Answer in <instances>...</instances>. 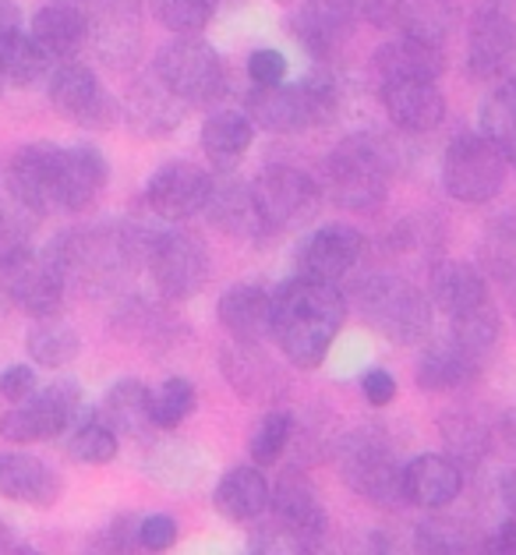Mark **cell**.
<instances>
[{
    "mask_svg": "<svg viewBox=\"0 0 516 555\" xmlns=\"http://www.w3.org/2000/svg\"><path fill=\"white\" fill-rule=\"evenodd\" d=\"M347 322V297L333 283L294 276L273 294V340L294 369L311 372Z\"/></svg>",
    "mask_w": 516,
    "mask_h": 555,
    "instance_id": "6da1fadb",
    "label": "cell"
},
{
    "mask_svg": "<svg viewBox=\"0 0 516 555\" xmlns=\"http://www.w3.org/2000/svg\"><path fill=\"white\" fill-rule=\"evenodd\" d=\"M153 234L156 230L142 223L86 227V230H67L47 251L57 259L67 280H78L89 291H106L125 276L145 269Z\"/></svg>",
    "mask_w": 516,
    "mask_h": 555,
    "instance_id": "7a4b0ae2",
    "label": "cell"
},
{
    "mask_svg": "<svg viewBox=\"0 0 516 555\" xmlns=\"http://www.w3.org/2000/svg\"><path fill=\"white\" fill-rule=\"evenodd\" d=\"M392 170H397V156L383 134L354 131L325 156V192L347 212L369 216L383 209L389 198Z\"/></svg>",
    "mask_w": 516,
    "mask_h": 555,
    "instance_id": "3957f363",
    "label": "cell"
},
{
    "mask_svg": "<svg viewBox=\"0 0 516 555\" xmlns=\"http://www.w3.org/2000/svg\"><path fill=\"white\" fill-rule=\"evenodd\" d=\"M244 114L262 131L301 134L333 125L339 114V89L330 75H308L297 86H255L244 96Z\"/></svg>",
    "mask_w": 516,
    "mask_h": 555,
    "instance_id": "277c9868",
    "label": "cell"
},
{
    "mask_svg": "<svg viewBox=\"0 0 516 555\" xmlns=\"http://www.w3.org/2000/svg\"><path fill=\"white\" fill-rule=\"evenodd\" d=\"M354 305L375 333H383L386 340L400 347L425 344L431 336V311H436V305H431L425 291L403 276H364L354 291Z\"/></svg>",
    "mask_w": 516,
    "mask_h": 555,
    "instance_id": "5b68a950",
    "label": "cell"
},
{
    "mask_svg": "<svg viewBox=\"0 0 516 555\" xmlns=\"http://www.w3.org/2000/svg\"><path fill=\"white\" fill-rule=\"evenodd\" d=\"M339 481L364 503L397 509L403 503V464L392 453V442L375 428H358L336 442Z\"/></svg>",
    "mask_w": 516,
    "mask_h": 555,
    "instance_id": "8992f818",
    "label": "cell"
},
{
    "mask_svg": "<svg viewBox=\"0 0 516 555\" xmlns=\"http://www.w3.org/2000/svg\"><path fill=\"white\" fill-rule=\"evenodd\" d=\"M509 159L485 131H464L442 153V188L453 202L485 206L506 184Z\"/></svg>",
    "mask_w": 516,
    "mask_h": 555,
    "instance_id": "52a82bcc",
    "label": "cell"
},
{
    "mask_svg": "<svg viewBox=\"0 0 516 555\" xmlns=\"http://www.w3.org/2000/svg\"><path fill=\"white\" fill-rule=\"evenodd\" d=\"M153 72L184 106H216L227 92V67L202 36H173L156 53Z\"/></svg>",
    "mask_w": 516,
    "mask_h": 555,
    "instance_id": "ba28073f",
    "label": "cell"
},
{
    "mask_svg": "<svg viewBox=\"0 0 516 555\" xmlns=\"http://www.w3.org/2000/svg\"><path fill=\"white\" fill-rule=\"evenodd\" d=\"M145 273L153 280L163 301L181 305L206 287L209 280V248L195 230L188 227H163L149 245Z\"/></svg>",
    "mask_w": 516,
    "mask_h": 555,
    "instance_id": "9c48e42d",
    "label": "cell"
},
{
    "mask_svg": "<svg viewBox=\"0 0 516 555\" xmlns=\"http://www.w3.org/2000/svg\"><path fill=\"white\" fill-rule=\"evenodd\" d=\"M251 188H255L258 209H262V220L273 234L311 223L322 209V184L301 167L273 164L258 173Z\"/></svg>",
    "mask_w": 516,
    "mask_h": 555,
    "instance_id": "30bf717a",
    "label": "cell"
},
{
    "mask_svg": "<svg viewBox=\"0 0 516 555\" xmlns=\"http://www.w3.org/2000/svg\"><path fill=\"white\" fill-rule=\"evenodd\" d=\"M78 411H81V386L61 378V383L39 389L33 400L15 403L11 411L0 414V439L11 446L57 439L75 425Z\"/></svg>",
    "mask_w": 516,
    "mask_h": 555,
    "instance_id": "8fae6325",
    "label": "cell"
},
{
    "mask_svg": "<svg viewBox=\"0 0 516 555\" xmlns=\"http://www.w3.org/2000/svg\"><path fill=\"white\" fill-rule=\"evenodd\" d=\"M47 96L64 120H72V125L86 131H106L120 117V103L111 96V89L100 82L92 67L78 61H64L53 67Z\"/></svg>",
    "mask_w": 516,
    "mask_h": 555,
    "instance_id": "7c38bea8",
    "label": "cell"
},
{
    "mask_svg": "<svg viewBox=\"0 0 516 555\" xmlns=\"http://www.w3.org/2000/svg\"><path fill=\"white\" fill-rule=\"evenodd\" d=\"M67 276L50 251L25 248L18 259L0 269V291L15 308L33 319H57L64 305Z\"/></svg>",
    "mask_w": 516,
    "mask_h": 555,
    "instance_id": "4fadbf2b",
    "label": "cell"
},
{
    "mask_svg": "<svg viewBox=\"0 0 516 555\" xmlns=\"http://www.w3.org/2000/svg\"><path fill=\"white\" fill-rule=\"evenodd\" d=\"M89 47L111 72H128L142 50V0H81Z\"/></svg>",
    "mask_w": 516,
    "mask_h": 555,
    "instance_id": "5bb4252c",
    "label": "cell"
},
{
    "mask_svg": "<svg viewBox=\"0 0 516 555\" xmlns=\"http://www.w3.org/2000/svg\"><path fill=\"white\" fill-rule=\"evenodd\" d=\"M8 195H15L29 212H61V145L33 142L8 159Z\"/></svg>",
    "mask_w": 516,
    "mask_h": 555,
    "instance_id": "9a60e30c",
    "label": "cell"
},
{
    "mask_svg": "<svg viewBox=\"0 0 516 555\" xmlns=\"http://www.w3.org/2000/svg\"><path fill=\"white\" fill-rule=\"evenodd\" d=\"M364 248H369V241H364L358 227L350 223L315 227L301 241V248H297V276L339 287V280H347L364 259Z\"/></svg>",
    "mask_w": 516,
    "mask_h": 555,
    "instance_id": "2e32d148",
    "label": "cell"
},
{
    "mask_svg": "<svg viewBox=\"0 0 516 555\" xmlns=\"http://www.w3.org/2000/svg\"><path fill=\"white\" fill-rule=\"evenodd\" d=\"M212 178L192 159H170L163 164L145 184V206L153 209L159 220L167 223H184L192 216L206 212L209 195H212Z\"/></svg>",
    "mask_w": 516,
    "mask_h": 555,
    "instance_id": "e0dca14e",
    "label": "cell"
},
{
    "mask_svg": "<svg viewBox=\"0 0 516 555\" xmlns=\"http://www.w3.org/2000/svg\"><path fill=\"white\" fill-rule=\"evenodd\" d=\"M516 57V22L506 8L478 4L467 25L464 67L474 82H495L509 72Z\"/></svg>",
    "mask_w": 516,
    "mask_h": 555,
    "instance_id": "ac0fdd59",
    "label": "cell"
},
{
    "mask_svg": "<svg viewBox=\"0 0 516 555\" xmlns=\"http://www.w3.org/2000/svg\"><path fill=\"white\" fill-rule=\"evenodd\" d=\"M358 15L350 0H301L291 18V33L315 61H336L354 39Z\"/></svg>",
    "mask_w": 516,
    "mask_h": 555,
    "instance_id": "d6986e66",
    "label": "cell"
},
{
    "mask_svg": "<svg viewBox=\"0 0 516 555\" xmlns=\"http://www.w3.org/2000/svg\"><path fill=\"white\" fill-rule=\"evenodd\" d=\"M428 297L450 322H464V319H474V315H481V311L495 308L485 273L478 266L460 262V259H442L431 266Z\"/></svg>",
    "mask_w": 516,
    "mask_h": 555,
    "instance_id": "ffe728a7",
    "label": "cell"
},
{
    "mask_svg": "<svg viewBox=\"0 0 516 555\" xmlns=\"http://www.w3.org/2000/svg\"><path fill=\"white\" fill-rule=\"evenodd\" d=\"M464 492V467L450 453H417L403 464V503L414 509L453 506Z\"/></svg>",
    "mask_w": 516,
    "mask_h": 555,
    "instance_id": "44dd1931",
    "label": "cell"
},
{
    "mask_svg": "<svg viewBox=\"0 0 516 555\" xmlns=\"http://www.w3.org/2000/svg\"><path fill=\"white\" fill-rule=\"evenodd\" d=\"M209 223L220 230V234L234 237V241H248V245H258V241L273 237V230L266 227L262 209H258L255 188L248 181L237 178H220L212 184L209 206H206Z\"/></svg>",
    "mask_w": 516,
    "mask_h": 555,
    "instance_id": "7402d4cb",
    "label": "cell"
},
{
    "mask_svg": "<svg viewBox=\"0 0 516 555\" xmlns=\"http://www.w3.org/2000/svg\"><path fill=\"white\" fill-rule=\"evenodd\" d=\"M386 117L407 134H428L442 125L446 117V96L439 82H383L378 86Z\"/></svg>",
    "mask_w": 516,
    "mask_h": 555,
    "instance_id": "603a6c76",
    "label": "cell"
},
{
    "mask_svg": "<svg viewBox=\"0 0 516 555\" xmlns=\"http://www.w3.org/2000/svg\"><path fill=\"white\" fill-rule=\"evenodd\" d=\"M188 106L173 96V92L159 82L156 72H145L131 82L125 103H120V114L128 117V125L145 134V139H163L184 120Z\"/></svg>",
    "mask_w": 516,
    "mask_h": 555,
    "instance_id": "cb8c5ba5",
    "label": "cell"
},
{
    "mask_svg": "<svg viewBox=\"0 0 516 555\" xmlns=\"http://www.w3.org/2000/svg\"><path fill=\"white\" fill-rule=\"evenodd\" d=\"M111 181V167L96 145H61V212H89Z\"/></svg>",
    "mask_w": 516,
    "mask_h": 555,
    "instance_id": "d4e9b609",
    "label": "cell"
},
{
    "mask_svg": "<svg viewBox=\"0 0 516 555\" xmlns=\"http://www.w3.org/2000/svg\"><path fill=\"white\" fill-rule=\"evenodd\" d=\"M216 319L234 336V344L273 340V294L258 283H234L216 305Z\"/></svg>",
    "mask_w": 516,
    "mask_h": 555,
    "instance_id": "484cf974",
    "label": "cell"
},
{
    "mask_svg": "<svg viewBox=\"0 0 516 555\" xmlns=\"http://www.w3.org/2000/svg\"><path fill=\"white\" fill-rule=\"evenodd\" d=\"M481 364L485 358H478L464 344H456L453 336H442V340L425 347V354L417 361L414 383L425 392H460L478 383Z\"/></svg>",
    "mask_w": 516,
    "mask_h": 555,
    "instance_id": "4316f807",
    "label": "cell"
},
{
    "mask_svg": "<svg viewBox=\"0 0 516 555\" xmlns=\"http://www.w3.org/2000/svg\"><path fill=\"white\" fill-rule=\"evenodd\" d=\"M29 36L39 43V50L50 61H72L75 53L89 43V18L86 8L72 4V0H50L47 8H39L33 15Z\"/></svg>",
    "mask_w": 516,
    "mask_h": 555,
    "instance_id": "83f0119b",
    "label": "cell"
},
{
    "mask_svg": "<svg viewBox=\"0 0 516 555\" xmlns=\"http://www.w3.org/2000/svg\"><path fill=\"white\" fill-rule=\"evenodd\" d=\"M269 509H273V520H280L283 527H291V531H297L308 541H315V545H322L325 531H330V517H325V506L315 492V485L301 478L297 470H287L276 481L273 506Z\"/></svg>",
    "mask_w": 516,
    "mask_h": 555,
    "instance_id": "f1b7e54d",
    "label": "cell"
},
{
    "mask_svg": "<svg viewBox=\"0 0 516 555\" xmlns=\"http://www.w3.org/2000/svg\"><path fill=\"white\" fill-rule=\"evenodd\" d=\"M446 72V50L417 43V39H392V43H383L372 57V75L383 82H439Z\"/></svg>",
    "mask_w": 516,
    "mask_h": 555,
    "instance_id": "f546056e",
    "label": "cell"
},
{
    "mask_svg": "<svg viewBox=\"0 0 516 555\" xmlns=\"http://www.w3.org/2000/svg\"><path fill=\"white\" fill-rule=\"evenodd\" d=\"M0 495L36 509H50L61 499V478L33 453H0Z\"/></svg>",
    "mask_w": 516,
    "mask_h": 555,
    "instance_id": "4dcf8cb0",
    "label": "cell"
},
{
    "mask_svg": "<svg viewBox=\"0 0 516 555\" xmlns=\"http://www.w3.org/2000/svg\"><path fill=\"white\" fill-rule=\"evenodd\" d=\"M212 506L230 524H255L273 506V485L262 467H230L216 485Z\"/></svg>",
    "mask_w": 516,
    "mask_h": 555,
    "instance_id": "1f68e13d",
    "label": "cell"
},
{
    "mask_svg": "<svg viewBox=\"0 0 516 555\" xmlns=\"http://www.w3.org/2000/svg\"><path fill=\"white\" fill-rule=\"evenodd\" d=\"M255 142V120L244 111H230V106H220L212 111L206 120H202V153H206L209 164L230 173Z\"/></svg>",
    "mask_w": 516,
    "mask_h": 555,
    "instance_id": "d6a6232c",
    "label": "cell"
},
{
    "mask_svg": "<svg viewBox=\"0 0 516 555\" xmlns=\"http://www.w3.org/2000/svg\"><path fill=\"white\" fill-rule=\"evenodd\" d=\"M460 18L464 15H460L456 0H403L397 29L407 39L446 50V43H450L453 33L460 29Z\"/></svg>",
    "mask_w": 516,
    "mask_h": 555,
    "instance_id": "836d02e7",
    "label": "cell"
},
{
    "mask_svg": "<svg viewBox=\"0 0 516 555\" xmlns=\"http://www.w3.org/2000/svg\"><path fill=\"white\" fill-rule=\"evenodd\" d=\"M100 417L111 425L117 436H142V431L156 428L153 425V389L139 378H120L100 403Z\"/></svg>",
    "mask_w": 516,
    "mask_h": 555,
    "instance_id": "e575fe53",
    "label": "cell"
},
{
    "mask_svg": "<svg viewBox=\"0 0 516 555\" xmlns=\"http://www.w3.org/2000/svg\"><path fill=\"white\" fill-rule=\"evenodd\" d=\"M223 372L241 397H276V364L262 354V344H234L223 350Z\"/></svg>",
    "mask_w": 516,
    "mask_h": 555,
    "instance_id": "d590c367",
    "label": "cell"
},
{
    "mask_svg": "<svg viewBox=\"0 0 516 555\" xmlns=\"http://www.w3.org/2000/svg\"><path fill=\"white\" fill-rule=\"evenodd\" d=\"M25 350L36 364H47V369H64L72 364L81 350V336L67 326V322L57 319H36L29 330V340H25Z\"/></svg>",
    "mask_w": 516,
    "mask_h": 555,
    "instance_id": "8d00e7d4",
    "label": "cell"
},
{
    "mask_svg": "<svg viewBox=\"0 0 516 555\" xmlns=\"http://www.w3.org/2000/svg\"><path fill=\"white\" fill-rule=\"evenodd\" d=\"M481 131L492 139L506 159L516 167V75L492 89L481 106Z\"/></svg>",
    "mask_w": 516,
    "mask_h": 555,
    "instance_id": "74e56055",
    "label": "cell"
},
{
    "mask_svg": "<svg viewBox=\"0 0 516 555\" xmlns=\"http://www.w3.org/2000/svg\"><path fill=\"white\" fill-rule=\"evenodd\" d=\"M0 72H4L11 86L29 89L50 75V57L39 50L33 36L18 33V36H11L8 43H0Z\"/></svg>",
    "mask_w": 516,
    "mask_h": 555,
    "instance_id": "f35d334b",
    "label": "cell"
},
{
    "mask_svg": "<svg viewBox=\"0 0 516 555\" xmlns=\"http://www.w3.org/2000/svg\"><path fill=\"white\" fill-rule=\"evenodd\" d=\"M117 450H120V436L103 417H92V422L78 425L72 431V439H67V456L86 467L111 464V460H117Z\"/></svg>",
    "mask_w": 516,
    "mask_h": 555,
    "instance_id": "ab89813d",
    "label": "cell"
},
{
    "mask_svg": "<svg viewBox=\"0 0 516 555\" xmlns=\"http://www.w3.org/2000/svg\"><path fill=\"white\" fill-rule=\"evenodd\" d=\"M220 0H149L153 18L173 36H198L212 22Z\"/></svg>",
    "mask_w": 516,
    "mask_h": 555,
    "instance_id": "60d3db41",
    "label": "cell"
},
{
    "mask_svg": "<svg viewBox=\"0 0 516 555\" xmlns=\"http://www.w3.org/2000/svg\"><path fill=\"white\" fill-rule=\"evenodd\" d=\"M470 548H474L470 527L460 520H446V517L421 524L411 545L414 555H467Z\"/></svg>",
    "mask_w": 516,
    "mask_h": 555,
    "instance_id": "b9f144b4",
    "label": "cell"
},
{
    "mask_svg": "<svg viewBox=\"0 0 516 555\" xmlns=\"http://www.w3.org/2000/svg\"><path fill=\"white\" fill-rule=\"evenodd\" d=\"M294 439V414L291 411H269L262 414V422L251 431V460L255 467H273L276 460L287 453V446Z\"/></svg>",
    "mask_w": 516,
    "mask_h": 555,
    "instance_id": "7bdbcfd3",
    "label": "cell"
},
{
    "mask_svg": "<svg viewBox=\"0 0 516 555\" xmlns=\"http://www.w3.org/2000/svg\"><path fill=\"white\" fill-rule=\"evenodd\" d=\"M195 403H198L195 386L188 383V378H181V375L167 378L159 389H153V425L163 431L184 425L188 417L195 414Z\"/></svg>",
    "mask_w": 516,
    "mask_h": 555,
    "instance_id": "ee69618b",
    "label": "cell"
},
{
    "mask_svg": "<svg viewBox=\"0 0 516 555\" xmlns=\"http://www.w3.org/2000/svg\"><path fill=\"white\" fill-rule=\"evenodd\" d=\"M33 220H36V212L25 209L15 195H0V269L29 248Z\"/></svg>",
    "mask_w": 516,
    "mask_h": 555,
    "instance_id": "f6af8a7d",
    "label": "cell"
},
{
    "mask_svg": "<svg viewBox=\"0 0 516 555\" xmlns=\"http://www.w3.org/2000/svg\"><path fill=\"white\" fill-rule=\"evenodd\" d=\"M442 436L450 442V450L460 460H481L488 453V428L485 422H478L470 411H456V414H446L442 422ZM453 456V460H456Z\"/></svg>",
    "mask_w": 516,
    "mask_h": 555,
    "instance_id": "bcb514c9",
    "label": "cell"
},
{
    "mask_svg": "<svg viewBox=\"0 0 516 555\" xmlns=\"http://www.w3.org/2000/svg\"><path fill=\"white\" fill-rule=\"evenodd\" d=\"M134 548H142L139 524H134V517H128V513H120L103 531L89 534L81 555H134Z\"/></svg>",
    "mask_w": 516,
    "mask_h": 555,
    "instance_id": "7dc6e473",
    "label": "cell"
},
{
    "mask_svg": "<svg viewBox=\"0 0 516 555\" xmlns=\"http://www.w3.org/2000/svg\"><path fill=\"white\" fill-rule=\"evenodd\" d=\"M319 545L315 541L301 538L291 527H283L280 520H269L266 527H258L251 538L248 555H315Z\"/></svg>",
    "mask_w": 516,
    "mask_h": 555,
    "instance_id": "c3c4849f",
    "label": "cell"
},
{
    "mask_svg": "<svg viewBox=\"0 0 516 555\" xmlns=\"http://www.w3.org/2000/svg\"><path fill=\"white\" fill-rule=\"evenodd\" d=\"M181 538V527L173 517H167V513H153V517L139 520V541L145 552H167L178 545Z\"/></svg>",
    "mask_w": 516,
    "mask_h": 555,
    "instance_id": "681fc988",
    "label": "cell"
},
{
    "mask_svg": "<svg viewBox=\"0 0 516 555\" xmlns=\"http://www.w3.org/2000/svg\"><path fill=\"white\" fill-rule=\"evenodd\" d=\"M248 78L255 86H283V78H287V57H283L280 50L273 47H262V50H251L248 57Z\"/></svg>",
    "mask_w": 516,
    "mask_h": 555,
    "instance_id": "f907efd6",
    "label": "cell"
},
{
    "mask_svg": "<svg viewBox=\"0 0 516 555\" xmlns=\"http://www.w3.org/2000/svg\"><path fill=\"white\" fill-rule=\"evenodd\" d=\"M36 392H39V383H36L33 364H11V369L0 375V397H4L11 408H15V403L33 400Z\"/></svg>",
    "mask_w": 516,
    "mask_h": 555,
    "instance_id": "816d5d0a",
    "label": "cell"
},
{
    "mask_svg": "<svg viewBox=\"0 0 516 555\" xmlns=\"http://www.w3.org/2000/svg\"><path fill=\"white\" fill-rule=\"evenodd\" d=\"M400 4L403 0H350L358 22H369L375 29H392L400 18Z\"/></svg>",
    "mask_w": 516,
    "mask_h": 555,
    "instance_id": "f5cc1de1",
    "label": "cell"
},
{
    "mask_svg": "<svg viewBox=\"0 0 516 555\" xmlns=\"http://www.w3.org/2000/svg\"><path fill=\"white\" fill-rule=\"evenodd\" d=\"M361 392L372 408H389L397 400V378H392L386 369H369L361 375Z\"/></svg>",
    "mask_w": 516,
    "mask_h": 555,
    "instance_id": "db71d44e",
    "label": "cell"
},
{
    "mask_svg": "<svg viewBox=\"0 0 516 555\" xmlns=\"http://www.w3.org/2000/svg\"><path fill=\"white\" fill-rule=\"evenodd\" d=\"M478 555H516V517L502 520L492 534L478 541Z\"/></svg>",
    "mask_w": 516,
    "mask_h": 555,
    "instance_id": "11a10c76",
    "label": "cell"
},
{
    "mask_svg": "<svg viewBox=\"0 0 516 555\" xmlns=\"http://www.w3.org/2000/svg\"><path fill=\"white\" fill-rule=\"evenodd\" d=\"M18 33H22V11L15 8V0H0V43H8Z\"/></svg>",
    "mask_w": 516,
    "mask_h": 555,
    "instance_id": "9f6ffc18",
    "label": "cell"
},
{
    "mask_svg": "<svg viewBox=\"0 0 516 555\" xmlns=\"http://www.w3.org/2000/svg\"><path fill=\"white\" fill-rule=\"evenodd\" d=\"M499 499H502V506L509 509V517H516V467H509L499 478Z\"/></svg>",
    "mask_w": 516,
    "mask_h": 555,
    "instance_id": "6f0895ef",
    "label": "cell"
},
{
    "mask_svg": "<svg viewBox=\"0 0 516 555\" xmlns=\"http://www.w3.org/2000/svg\"><path fill=\"white\" fill-rule=\"evenodd\" d=\"M499 436H502V442H506L509 450L516 453V408L499 417Z\"/></svg>",
    "mask_w": 516,
    "mask_h": 555,
    "instance_id": "680465c9",
    "label": "cell"
},
{
    "mask_svg": "<svg viewBox=\"0 0 516 555\" xmlns=\"http://www.w3.org/2000/svg\"><path fill=\"white\" fill-rule=\"evenodd\" d=\"M15 534H11V527L0 520V555H15Z\"/></svg>",
    "mask_w": 516,
    "mask_h": 555,
    "instance_id": "91938a15",
    "label": "cell"
},
{
    "mask_svg": "<svg viewBox=\"0 0 516 555\" xmlns=\"http://www.w3.org/2000/svg\"><path fill=\"white\" fill-rule=\"evenodd\" d=\"M481 4H492V8H506L509 11V4H516V0H481Z\"/></svg>",
    "mask_w": 516,
    "mask_h": 555,
    "instance_id": "94428289",
    "label": "cell"
},
{
    "mask_svg": "<svg viewBox=\"0 0 516 555\" xmlns=\"http://www.w3.org/2000/svg\"><path fill=\"white\" fill-rule=\"evenodd\" d=\"M15 555H43V552H36V548H18Z\"/></svg>",
    "mask_w": 516,
    "mask_h": 555,
    "instance_id": "6125c7cd",
    "label": "cell"
},
{
    "mask_svg": "<svg viewBox=\"0 0 516 555\" xmlns=\"http://www.w3.org/2000/svg\"><path fill=\"white\" fill-rule=\"evenodd\" d=\"M4 86H8V78H4V72H0V92H4Z\"/></svg>",
    "mask_w": 516,
    "mask_h": 555,
    "instance_id": "be15d7a7",
    "label": "cell"
},
{
    "mask_svg": "<svg viewBox=\"0 0 516 555\" xmlns=\"http://www.w3.org/2000/svg\"><path fill=\"white\" fill-rule=\"evenodd\" d=\"M72 4H81V0H72Z\"/></svg>",
    "mask_w": 516,
    "mask_h": 555,
    "instance_id": "e7e4bbea",
    "label": "cell"
},
{
    "mask_svg": "<svg viewBox=\"0 0 516 555\" xmlns=\"http://www.w3.org/2000/svg\"><path fill=\"white\" fill-rule=\"evenodd\" d=\"M220 4H223V0H220Z\"/></svg>",
    "mask_w": 516,
    "mask_h": 555,
    "instance_id": "03108f58",
    "label": "cell"
}]
</instances>
